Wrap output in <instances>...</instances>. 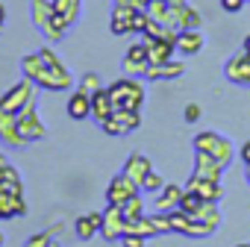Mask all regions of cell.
Segmentation results:
<instances>
[{
    "mask_svg": "<svg viewBox=\"0 0 250 247\" xmlns=\"http://www.w3.org/2000/svg\"><path fill=\"white\" fill-rule=\"evenodd\" d=\"M30 15L36 21V27L42 30V36L47 41H62L68 33V21L53 9V0H30Z\"/></svg>",
    "mask_w": 250,
    "mask_h": 247,
    "instance_id": "6da1fadb",
    "label": "cell"
},
{
    "mask_svg": "<svg viewBox=\"0 0 250 247\" xmlns=\"http://www.w3.org/2000/svg\"><path fill=\"white\" fill-rule=\"evenodd\" d=\"M106 91L112 94L115 109H133V112H139L142 103H145V85L136 77H121V80L109 82Z\"/></svg>",
    "mask_w": 250,
    "mask_h": 247,
    "instance_id": "7a4b0ae2",
    "label": "cell"
},
{
    "mask_svg": "<svg viewBox=\"0 0 250 247\" xmlns=\"http://www.w3.org/2000/svg\"><path fill=\"white\" fill-rule=\"evenodd\" d=\"M36 82L33 80H18L15 85H9L6 91H3V97H0V109L3 112H9V115H18V112H24L27 106H33L36 103Z\"/></svg>",
    "mask_w": 250,
    "mask_h": 247,
    "instance_id": "3957f363",
    "label": "cell"
},
{
    "mask_svg": "<svg viewBox=\"0 0 250 247\" xmlns=\"http://www.w3.org/2000/svg\"><path fill=\"white\" fill-rule=\"evenodd\" d=\"M194 150L215 156L224 168H229V162H232V156H235V150H232L229 139H224L221 133H212V130H206V133H197V136H194Z\"/></svg>",
    "mask_w": 250,
    "mask_h": 247,
    "instance_id": "277c9868",
    "label": "cell"
},
{
    "mask_svg": "<svg viewBox=\"0 0 250 247\" xmlns=\"http://www.w3.org/2000/svg\"><path fill=\"white\" fill-rule=\"evenodd\" d=\"M18 130H21V136H24L27 144L42 142L47 136V127L42 124V118H39V103H33L24 112H18Z\"/></svg>",
    "mask_w": 250,
    "mask_h": 247,
    "instance_id": "5b68a950",
    "label": "cell"
},
{
    "mask_svg": "<svg viewBox=\"0 0 250 247\" xmlns=\"http://www.w3.org/2000/svg\"><path fill=\"white\" fill-rule=\"evenodd\" d=\"M142 188L127 177V174H118V177H112L109 180V185H106V206H121V203H127L130 197H136Z\"/></svg>",
    "mask_w": 250,
    "mask_h": 247,
    "instance_id": "8992f818",
    "label": "cell"
},
{
    "mask_svg": "<svg viewBox=\"0 0 250 247\" xmlns=\"http://www.w3.org/2000/svg\"><path fill=\"white\" fill-rule=\"evenodd\" d=\"M224 77L235 85H250V53L247 50L232 53L224 65Z\"/></svg>",
    "mask_w": 250,
    "mask_h": 247,
    "instance_id": "52a82bcc",
    "label": "cell"
},
{
    "mask_svg": "<svg viewBox=\"0 0 250 247\" xmlns=\"http://www.w3.org/2000/svg\"><path fill=\"white\" fill-rule=\"evenodd\" d=\"M127 232V218H124L121 206H106L103 212V224H100V235L106 241H121Z\"/></svg>",
    "mask_w": 250,
    "mask_h": 247,
    "instance_id": "ba28073f",
    "label": "cell"
},
{
    "mask_svg": "<svg viewBox=\"0 0 250 247\" xmlns=\"http://www.w3.org/2000/svg\"><path fill=\"white\" fill-rule=\"evenodd\" d=\"M39 88H44V91H71L74 88V77L68 74V71H50L47 65L42 68V74L33 80Z\"/></svg>",
    "mask_w": 250,
    "mask_h": 247,
    "instance_id": "9c48e42d",
    "label": "cell"
},
{
    "mask_svg": "<svg viewBox=\"0 0 250 247\" xmlns=\"http://www.w3.org/2000/svg\"><path fill=\"white\" fill-rule=\"evenodd\" d=\"M183 191H186V185L165 183L162 191L153 194V209H156V212H174V209L180 206V200H183Z\"/></svg>",
    "mask_w": 250,
    "mask_h": 247,
    "instance_id": "30bf717a",
    "label": "cell"
},
{
    "mask_svg": "<svg viewBox=\"0 0 250 247\" xmlns=\"http://www.w3.org/2000/svg\"><path fill=\"white\" fill-rule=\"evenodd\" d=\"M224 171H227V168H224L215 156L194 150V177H203V180H215V183H221Z\"/></svg>",
    "mask_w": 250,
    "mask_h": 247,
    "instance_id": "8fae6325",
    "label": "cell"
},
{
    "mask_svg": "<svg viewBox=\"0 0 250 247\" xmlns=\"http://www.w3.org/2000/svg\"><path fill=\"white\" fill-rule=\"evenodd\" d=\"M186 188L188 191H194L197 197H203L206 203H218L221 197H224V188H221V183H215V180H203V177H188V183H186Z\"/></svg>",
    "mask_w": 250,
    "mask_h": 247,
    "instance_id": "7c38bea8",
    "label": "cell"
},
{
    "mask_svg": "<svg viewBox=\"0 0 250 247\" xmlns=\"http://www.w3.org/2000/svg\"><path fill=\"white\" fill-rule=\"evenodd\" d=\"M133 15H136V9H133L130 3H115V6H112V15H109V30H112L115 36H127V33H133V30H130Z\"/></svg>",
    "mask_w": 250,
    "mask_h": 247,
    "instance_id": "4fadbf2b",
    "label": "cell"
},
{
    "mask_svg": "<svg viewBox=\"0 0 250 247\" xmlns=\"http://www.w3.org/2000/svg\"><path fill=\"white\" fill-rule=\"evenodd\" d=\"M0 139H3V144H12V147H27V142L18 130V115H9L0 109Z\"/></svg>",
    "mask_w": 250,
    "mask_h": 247,
    "instance_id": "5bb4252c",
    "label": "cell"
},
{
    "mask_svg": "<svg viewBox=\"0 0 250 247\" xmlns=\"http://www.w3.org/2000/svg\"><path fill=\"white\" fill-rule=\"evenodd\" d=\"M153 171V162L145 156V153H130V159L124 162V174H127L139 188H142V183H145V177Z\"/></svg>",
    "mask_w": 250,
    "mask_h": 247,
    "instance_id": "9a60e30c",
    "label": "cell"
},
{
    "mask_svg": "<svg viewBox=\"0 0 250 247\" xmlns=\"http://www.w3.org/2000/svg\"><path fill=\"white\" fill-rule=\"evenodd\" d=\"M68 115L74 118V121H85L88 115H91V94L88 91H83L80 85L71 91V97H68Z\"/></svg>",
    "mask_w": 250,
    "mask_h": 247,
    "instance_id": "2e32d148",
    "label": "cell"
},
{
    "mask_svg": "<svg viewBox=\"0 0 250 247\" xmlns=\"http://www.w3.org/2000/svg\"><path fill=\"white\" fill-rule=\"evenodd\" d=\"M186 74V65L183 62H177V59H168V62H156V65H150L147 68V80H180Z\"/></svg>",
    "mask_w": 250,
    "mask_h": 247,
    "instance_id": "e0dca14e",
    "label": "cell"
},
{
    "mask_svg": "<svg viewBox=\"0 0 250 247\" xmlns=\"http://www.w3.org/2000/svg\"><path fill=\"white\" fill-rule=\"evenodd\" d=\"M115 115V100H112V94L106 91V88H100L97 94H91V118L97 121V124H103L106 118H112Z\"/></svg>",
    "mask_w": 250,
    "mask_h": 247,
    "instance_id": "ac0fdd59",
    "label": "cell"
},
{
    "mask_svg": "<svg viewBox=\"0 0 250 247\" xmlns=\"http://www.w3.org/2000/svg\"><path fill=\"white\" fill-rule=\"evenodd\" d=\"M203 44H206V39H203V33H200V30H180V36H177V50H180V53H186V56L200 53V50H203Z\"/></svg>",
    "mask_w": 250,
    "mask_h": 247,
    "instance_id": "d6986e66",
    "label": "cell"
},
{
    "mask_svg": "<svg viewBox=\"0 0 250 247\" xmlns=\"http://www.w3.org/2000/svg\"><path fill=\"white\" fill-rule=\"evenodd\" d=\"M145 44H147V59H150V65L174 59L177 44H171V41H165V39H145Z\"/></svg>",
    "mask_w": 250,
    "mask_h": 247,
    "instance_id": "ffe728a7",
    "label": "cell"
},
{
    "mask_svg": "<svg viewBox=\"0 0 250 247\" xmlns=\"http://www.w3.org/2000/svg\"><path fill=\"white\" fill-rule=\"evenodd\" d=\"M100 224H103V212H88V215H80L77 218L74 229H77V235L83 241H88V238H94L100 232Z\"/></svg>",
    "mask_w": 250,
    "mask_h": 247,
    "instance_id": "44dd1931",
    "label": "cell"
},
{
    "mask_svg": "<svg viewBox=\"0 0 250 247\" xmlns=\"http://www.w3.org/2000/svg\"><path fill=\"white\" fill-rule=\"evenodd\" d=\"M0 212H3V218H24L27 215L24 194H0Z\"/></svg>",
    "mask_w": 250,
    "mask_h": 247,
    "instance_id": "7402d4cb",
    "label": "cell"
},
{
    "mask_svg": "<svg viewBox=\"0 0 250 247\" xmlns=\"http://www.w3.org/2000/svg\"><path fill=\"white\" fill-rule=\"evenodd\" d=\"M53 9L68 21V27H74L80 21V9H83V0H53Z\"/></svg>",
    "mask_w": 250,
    "mask_h": 247,
    "instance_id": "603a6c76",
    "label": "cell"
},
{
    "mask_svg": "<svg viewBox=\"0 0 250 247\" xmlns=\"http://www.w3.org/2000/svg\"><path fill=\"white\" fill-rule=\"evenodd\" d=\"M203 203H206V200H203V197H197V194H194V191H188V188H186V191H183V200H180V206H177V209H183V212H186V215H188V218H191V221H194V218H197V212H200V206H203Z\"/></svg>",
    "mask_w": 250,
    "mask_h": 247,
    "instance_id": "cb8c5ba5",
    "label": "cell"
},
{
    "mask_svg": "<svg viewBox=\"0 0 250 247\" xmlns=\"http://www.w3.org/2000/svg\"><path fill=\"white\" fill-rule=\"evenodd\" d=\"M121 212H124V218H127V221H136V218H145L147 212H145V200H142V191H139L136 197H130L127 203H121Z\"/></svg>",
    "mask_w": 250,
    "mask_h": 247,
    "instance_id": "d4e9b609",
    "label": "cell"
},
{
    "mask_svg": "<svg viewBox=\"0 0 250 247\" xmlns=\"http://www.w3.org/2000/svg\"><path fill=\"white\" fill-rule=\"evenodd\" d=\"M194 221H206L212 229H218L221 226V209H218V203H203Z\"/></svg>",
    "mask_w": 250,
    "mask_h": 247,
    "instance_id": "484cf974",
    "label": "cell"
},
{
    "mask_svg": "<svg viewBox=\"0 0 250 247\" xmlns=\"http://www.w3.org/2000/svg\"><path fill=\"white\" fill-rule=\"evenodd\" d=\"M42 68H44V62H42V56H39V53H30V56H24V59H21V71H24V77H27V80H36V77L42 74Z\"/></svg>",
    "mask_w": 250,
    "mask_h": 247,
    "instance_id": "4316f807",
    "label": "cell"
},
{
    "mask_svg": "<svg viewBox=\"0 0 250 247\" xmlns=\"http://www.w3.org/2000/svg\"><path fill=\"white\" fill-rule=\"evenodd\" d=\"M115 115H118V121L124 124V127H127V133H133V130L142 127V115L133 112V109H115Z\"/></svg>",
    "mask_w": 250,
    "mask_h": 247,
    "instance_id": "83f0119b",
    "label": "cell"
},
{
    "mask_svg": "<svg viewBox=\"0 0 250 247\" xmlns=\"http://www.w3.org/2000/svg\"><path fill=\"white\" fill-rule=\"evenodd\" d=\"M80 88H83V91H88V94H97V91H100V88H106V85L100 82V74L88 71V74H83V80H80Z\"/></svg>",
    "mask_w": 250,
    "mask_h": 247,
    "instance_id": "f1b7e54d",
    "label": "cell"
},
{
    "mask_svg": "<svg viewBox=\"0 0 250 247\" xmlns=\"http://www.w3.org/2000/svg\"><path fill=\"white\" fill-rule=\"evenodd\" d=\"M215 229L206 224V221H188V226H186V235L188 238H206V235H212Z\"/></svg>",
    "mask_w": 250,
    "mask_h": 247,
    "instance_id": "f546056e",
    "label": "cell"
},
{
    "mask_svg": "<svg viewBox=\"0 0 250 247\" xmlns=\"http://www.w3.org/2000/svg\"><path fill=\"white\" fill-rule=\"evenodd\" d=\"M39 56H42V62H44L50 71H68V68H65V62H62L50 47H42V50H39Z\"/></svg>",
    "mask_w": 250,
    "mask_h": 247,
    "instance_id": "4dcf8cb0",
    "label": "cell"
},
{
    "mask_svg": "<svg viewBox=\"0 0 250 247\" xmlns=\"http://www.w3.org/2000/svg\"><path fill=\"white\" fill-rule=\"evenodd\" d=\"M147 68H150V62H133V59L124 56V74L127 77H145Z\"/></svg>",
    "mask_w": 250,
    "mask_h": 247,
    "instance_id": "1f68e13d",
    "label": "cell"
},
{
    "mask_svg": "<svg viewBox=\"0 0 250 247\" xmlns=\"http://www.w3.org/2000/svg\"><path fill=\"white\" fill-rule=\"evenodd\" d=\"M188 215L183 212V209H174L171 212V232H180V235H186V226H188Z\"/></svg>",
    "mask_w": 250,
    "mask_h": 247,
    "instance_id": "d6a6232c",
    "label": "cell"
},
{
    "mask_svg": "<svg viewBox=\"0 0 250 247\" xmlns=\"http://www.w3.org/2000/svg\"><path fill=\"white\" fill-rule=\"evenodd\" d=\"M150 221H153V229H156V235H162V232H171V212H156V215H150Z\"/></svg>",
    "mask_w": 250,
    "mask_h": 247,
    "instance_id": "836d02e7",
    "label": "cell"
},
{
    "mask_svg": "<svg viewBox=\"0 0 250 247\" xmlns=\"http://www.w3.org/2000/svg\"><path fill=\"white\" fill-rule=\"evenodd\" d=\"M100 127H103V133H106V136H124V133H127V127H124V124L118 121V115L106 118V121L100 124Z\"/></svg>",
    "mask_w": 250,
    "mask_h": 247,
    "instance_id": "e575fe53",
    "label": "cell"
},
{
    "mask_svg": "<svg viewBox=\"0 0 250 247\" xmlns=\"http://www.w3.org/2000/svg\"><path fill=\"white\" fill-rule=\"evenodd\" d=\"M147 24H150V15H147V9H136V15H133V24H130V30L142 36V33L147 30Z\"/></svg>",
    "mask_w": 250,
    "mask_h": 247,
    "instance_id": "d590c367",
    "label": "cell"
},
{
    "mask_svg": "<svg viewBox=\"0 0 250 247\" xmlns=\"http://www.w3.org/2000/svg\"><path fill=\"white\" fill-rule=\"evenodd\" d=\"M162 185H165V180H162L156 171H150V174L145 177V183H142V191H150V194H156V191H162Z\"/></svg>",
    "mask_w": 250,
    "mask_h": 247,
    "instance_id": "8d00e7d4",
    "label": "cell"
},
{
    "mask_svg": "<svg viewBox=\"0 0 250 247\" xmlns=\"http://www.w3.org/2000/svg\"><path fill=\"white\" fill-rule=\"evenodd\" d=\"M127 59H133V62H150V59H147V44H145V41L133 44V47L127 50Z\"/></svg>",
    "mask_w": 250,
    "mask_h": 247,
    "instance_id": "74e56055",
    "label": "cell"
},
{
    "mask_svg": "<svg viewBox=\"0 0 250 247\" xmlns=\"http://www.w3.org/2000/svg\"><path fill=\"white\" fill-rule=\"evenodd\" d=\"M50 241H53L50 232H33V235L27 238V247H50Z\"/></svg>",
    "mask_w": 250,
    "mask_h": 247,
    "instance_id": "f35d334b",
    "label": "cell"
},
{
    "mask_svg": "<svg viewBox=\"0 0 250 247\" xmlns=\"http://www.w3.org/2000/svg\"><path fill=\"white\" fill-rule=\"evenodd\" d=\"M200 115H203V109H200L197 103H188V106H186V112H183V121H186V124H197V121H200Z\"/></svg>",
    "mask_w": 250,
    "mask_h": 247,
    "instance_id": "ab89813d",
    "label": "cell"
},
{
    "mask_svg": "<svg viewBox=\"0 0 250 247\" xmlns=\"http://www.w3.org/2000/svg\"><path fill=\"white\" fill-rule=\"evenodd\" d=\"M145 241H147V238H142V235H133V232H127V235L121 238V244H124V247H145Z\"/></svg>",
    "mask_w": 250,
    "mask_h": 247,
    "instance_id": "60d3db41",
    "label": "cell"
},
{
    "mask_svg": "<svg viewBox=\"0 0 250 247\" xmlns=\"http://www.w3.org/2000/svg\"><path fill=\"white\" fill-rule=\"evenodd\" d=\"M244 3H247V0H221L224 12H241V9H244Z\"/></svg>",
    "mask_w": 250,
    "mask_h": 247,
    "instance_id": "b9f144b4",
    "label": "cell"
},
{
    "mask_svg": "<svg viewBox=\"0 0 250 247\" xmlns=\"http://www.w3.org/2000/svg\"><path fill=\"white\" fill-rule=\"evenodd\" d=\"M241 162H244V165H250V142L241 147Z\"/></svg>",
    "mask_w": 250,
    "mask_h": 247,
    "instance_id": "7bdbcfd3",
    "label": "cell"
},
{
    "mask_svg": "<svg viewBox=\"0 0 250 247\" xmlns=\"http://www.w3.org/2000/svg\"><path fill=\"white\" fill-rule=\"evenodd\" d=\"M6 168H9V159L0 153V180H3V174H6Z\"/></svg>",
    "mask_w": 250,
    "mask_h": 247,
    "instance_id": "ee69618b",
    "label": "cell"
},
{
    "mask_svg": "<svg viewBox=\"0 0 250 247\" xmlns=\"http://www.w3.org/2000/svg\"><path fill=\"white\" fill-rule=\"evenodd\" d=\"M3 21H6V9L0 6V33H3Z\"/></svg>",
    "mask_w": 250,
    "mask_h": 247,
    "instance_id": "f6af8a7d",
    "label": "cell"
},
{
    "mask_svg": "<svg viewBox=\"0 0 250 247\" xmlns=\"http://www.w3.org/2000/svg\"><path fill=\"white\" fill-rule=\"evenodd\" d=\"M244 50H247V53H250V33H247V36H244Z\"/></svg>",
    "mask_w": 250,
    "mask_h": 247,
    "instance_id": "bcb514c9",
    "label": "cell"
},
{
    "mask_svg": "<svg viewBox=\"0 0 250 247\" xmlns=\"http://www.w3.org/2000/svg\"><path fill=\"white\" fill-rule=\"evenodd\" d=\"M244 177H247V183H250V165H244Z\"/></svg>",
    "mask_w": 250,
    "mask_h": 247,
    "instance_id": "7dc6e473",
    "label": "cell"
},
{
    "mask_svg": "<svg viewBox=\"0 0 250 247\" xmlns=\"http://www.w3.org/2000/svg\"><path fill=\"white\" fill-rule=\"evenodd\" d=\"M115 3H133V0H115Z\"/></svg>",
    "mask_w": 250,
    "mask_h": 247,
    "instance_id": "c3c4849f",
    "label": "cell"
},
{
    "mask_svg": "<svg viewBox=\"0 0 250 247\" xmlns=\"http://www.w3.org/2000/svg\"><path fill=\"white\" fill-rule=\"evenodd\" d=\"M50 247H62V244H59V241H50Z\"/></svg>",
    "mask_w": 250,
    "mask_h": 247,
    "instance_id": "681fc988",
    "label": "cell"
},
{
    "mask_svg": "<svg viewBox=\"0 0 250 247\" xmlns=\"http://www.w3.org/2000/svg\"><path fill=\"white\" fill-rule=\"evenodd\" d=\"M0 247H3V232H0Z\"/></svg>",
    "mask_w": 250,
    "mask_h": 247,
    "instance_id": "f907efd6",
    "label": "cell"
},
{
    "mask_svg": "<svg viewBox=\"0 0 250 247\" xmlns=\"http://www.w3.org/2000/svg\"><path fill=\"white\" fill-rule=\"evenodd\" d=\"M235 247H250V244H235Z\"/></svg>",
    "mask_w": 250,
    "mask_h": 247,
    "instance_id": "816d5d0a",
    "label": "cell"
},
{
    "mask_svg": "<svg viewBox=\"0 0 250 247\" xmlns=\"http://www.w3.org/2000/svg\"><path fill=\"white\" fill-rule=\"evenodd\" d=\"M247 3H250V0H247Z\"/></svg>",
    "mask_w": 250,
    "mask_h": 247,
    "instance_id": "f5cc1de1",
    "label": "cell"
}]
</instances>
